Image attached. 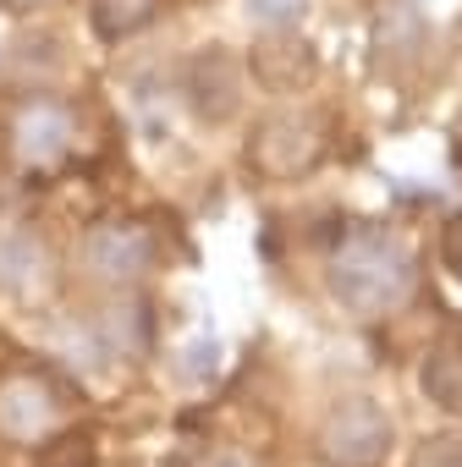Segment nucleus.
I'll return each mask as SVG.
<instances>
[{"instance_id":"12","label":"nucleus","mask_w":462,"mask_h":467,"mask_svg":"<svg viewBox=\"0 0 462 467\" xmlns=\"http://www.w3.org/2000/svg\"><path fill=\"white\" fill-rule=\"evenodd\" d=\"M418 385H424V396H429L440 412L462 418V352H451V347L429 352V358H424V374H418Z\"/></svg>"},{"instance_id":"18","label":"nucleus","mask_w":462,"mask_h":467,"mask_svg":"<svg viewBox=\"0 0 462 467\" xmlns=\"http://www.w3.org/2000/svg\"><path fill=\"white\" fill-rule=\"evenodd\" d=\"M209 363H215V336H198V352H193V358L182 352V368H193V374H204Z\"/></svg>"},{"instance_id":"13","label":"nucleus","mask_w":462,"mask_h":467,"mask_svg":"<svg viewBox=\"0 0 462 467\" xmlns=\"http://www.w3.org/2000/svg\"><path fill=\"white\" fill-rule=\"evenodd\" d=\"M34 467H100V440L89 429H56L39 445V462Z\"/></svg>"},{"instance_id":"16","label":"nucleus","mask_w":462,"mask_h":467,"mask_svg":"<svg viewBox=\"0 0 462 467\" xmlns=\"http://www.w3.org/2000/svg\"><path fill=\"white\" fill-rule=\"evenodd\" d=\"M440 265L462 281V209H451L446 225H440Z\"/></svg>"},{"instance_id":"4","label":"nucleus","mask_w":462,"mask_h":467,"mask_svg":"<svg viewBox=\"0 0 462 467\" xmlns=\"http://www.w3.org/2000/svg\"><path fill=\"white\" fill-rule=\"evenodd\" d=\"M78 143V110L56 94H34L12 116V154L28 171H56Z\"/></svg>"},{"instance_id":"3","label":"nucleus","mask_w":462,"mask_h":467,"mask_svg":"<svg viewBox=\"0 0 462 467\" xmlns=\"http://www.w3.org/2000/svg\"><path fill=\"white\" fill-rule=\"evenodd\" d=\"M325 160V121L309 110H270L248 132V165L270 182H303Z\"/></svg>"},{"instance_id":"19","label":"nucleus","mask_w":462,"mask_h":467,"mask_svg":"<svg viewBox=\"0 0 462 467\" xmlns=\"http://www.w3.org/2000/svg\"><path fill=\"white\" fill-rule=\"evenodd\" d=\"M12 12H45V6H56V0H6Z\"/></svg>"},{"instance_id":"14","label":"nucleus","mask_w":462,"mask_h":467,"mask_svg":"<svg viewBox=\"0 0 462 467\" xmlns=\"http://www.w3.org/2000/svg\"><path fill=\"white\" fill-rule=\"evenodd\" d=\"M243 6L259 28H292V23H303L309 0H243Z\"/></svg>"},{"instance_id":"1","label":"nucleus","mask_w":462,"mask_h":467,"mask_svg":"<svg viewBox=\"0 0 462 467\" xmlns=\"http://www.w3.org/2000/svg\"><path fill=\"white\" fill-rule=\"evenodd\" d=\"M325 281H331V297L347 314L385 319L413 297V243L396 225H380V220L347 225L331 243Z\"/></svg>"},{"instance_id":"8","label":"nucleus","mask_w":462,"mask_h":467,"mask_svg":"<svg viewBox=\"0 0 462 467\" xmlns=\"http://www.w3.org/2000/svg\"><path fill=\"white\" fill-rule=\"evenodd\" d=\"M61 429L56 390L34 374H12L0 385V434L6 440H50Z\"/></svg>"},{"instance_id":"10","label":"nucleus","mask_w":462,"mask_h":467,"mask_svg":"<svg viewBox=\"0 0 462 467\" xmlns=\"http://www.w3.org/2000/svg\"><path fill=\"white\" fill-rule=\"evenodd\" d=\"M160 6H165V0H94V6H89V23H94V34H100L105 45H121V39L143 34V23L160 17Z\"/></svg>"},{"instance_id":"11","label":"nucleus","mask_w":462,"mask_h":467,"mask_svg":"<svg viewBox=\"0 0 462 467\" xmlns=\"http://www.w3.org/2000/svg\"><path fill=\"white\" fill-rule=\"evenodd\" d=\"M418 39H424V6L418 0H380L374 50H418Z\"/></svg>"},{"instance_id":"9","label":"nucleus","mask_w":462,"mask_h":467,"mask_svg":"<svg viewBox=\"0 0 462 467\" xmlns=\"http://www.w3.org/2000/svg\"><path fill=\"white\" fill-rule=\"evenodd\" d=\"M39 270H45V254H39L34 231H23V225L0 231V292H12V297L28 292L39 281Z\"/></svg>"},{"instance_id":"2","label":"nucleus","mask_w":462,"mask_h":467,"mask_svg":"<svg viewBox=\"0 0 462 467\" xmlns=\"http://www.w3.org/2000/svg\"><path fill=\"white\" fill-rule=\"evenodd\" d=\"M314 451L325 467H380L391 456V418L369 396H341L325 407L314 429Z\"/></svg>"},{"instance_id":"17","label":"nucleus","mask_w":462,"mask_h":467,"mask_svg":"<svg viewBox=\"0 0 462 467\" xmlns=\"http://www.w3.org/2000/svg\"><path fill=\"white\" fill-rule=\"evenodd\" d=\"M187 467H248V456L231 451V445H209V451H198Z\"/></svg>"},{"instance_id":"5","label":"nucleus","mask_w":462,"mask_h":467,"mask_svg":"<svg viewBox=\"0 0 462 467\" xmlns=\"http://www.w3.org/2000/svg\"><path fill=\"white\" fill-rule=\"evenodd\" d=\"M154 265V237L138 220H100L83 237V270L100 286H132Z\"/></svg>"},{"instance_id":"15","label":"nucleus","mask_w":462,"mask_h":467,"mask_svg":"<svg viewBox=\"0 0 462 467\" xmlns=\"http://www.w3.org/2000/svg\"><path fill=\"white\" fill-rule=\"evenodd\" d=\"M413 467H462V434H440V440H424Z\"/></svg>"},{"instance_id":"6","label":"nucleus","mask_w":462,"mask_h":467,"mask_svg":"<svg viewBox=\"0 0 462 467\" xmlns=\"http://www.w3.org/2000/svg\"><path fill=\"white\" fill-rule=\"evenodd\" d=\"M182 94H187V105H193V116L198 121H226L231 110H237V99H243V67H237V56H231L226 45H204V50H193L187 56V83H182Z\"/></svg>"},{"instance_id":"7","label":"nucleus","mask_w":462,"mask_h":467,"mask_svg":"<svg viewBox=\"0 0 462 467\" xmlns=\"http://www.w3.org/2000/svg\"><path fill=\"white\" fill-rule=\"evenodd\" d=\"M248 72H254V83L270 88V94H303V88L320 78V50H314L303 34H292V28H270V34H259V45L248 50Z\"/></svg>"}]
</instances>
